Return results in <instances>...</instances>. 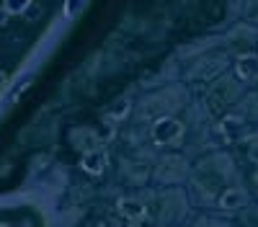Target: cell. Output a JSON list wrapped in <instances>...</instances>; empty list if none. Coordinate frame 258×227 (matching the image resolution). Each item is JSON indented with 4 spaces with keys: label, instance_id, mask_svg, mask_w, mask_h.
Listing matches in <instances>:
<instances>
[{
    "label": "cell",
    "instance_id": "1",
    "mask_svg": "<svg viewBox=\"0 0 258 227\" xmlns=\"http://www.w3.org/2000/svg\"><path fill=\"white\" fill-rule=\"evenodd\" d=\"M183 134V124L176 116H160L153 124V139L158 144H170V142H178Z\"/></svg>",
    "mask_w": 258,
    "mask_h": 227
},
{
    "label": "cell",
    "instance_id": "2",
    "mask_svg": "<svg viewBox=\"0 0 258 227\" xmlns=\"http://www.w3.org/2000/svg\"><path fill=\"white\" fill-rule=\"evenodd\" d=\"M186 173H188V163L181 155H165L155 168V178L165 181V183L168 181H181V178H186Z\"/></svg>",
    "mask_w": 258,
    "mask_h": 227
},
{
    "label": "cell",
    "instance_id": "3",
    "mask_svg": "<svg viewBox=\"0 0 258 227\" xmlns=\"http://www.w3.org/2000/svg\"><path fill=\"white\" fill-rule=\"evenodd\" d=\"M253 44H258V39H255V29L250 31L248 26H238L232 34H230V47L235 54H250Z\"/></svg>",
    "mask_w": 258,
    "mask_h": 227
},
{
    "label": "cell",
    "instance_id": "4",
    "mask_svg": "<svg viewBox=\"0 0 258 227\" xmlns=\"http://www.w3.org/2000/svg\"><path fill=\"white\" fill-rule=\"evenodd\" d=\"M235 78L240 83H253L258 80V54H240L235 59Z\"/></svg>",
    "mask_w": 258,
    "mask_h": 227
},
{
    "label": "cell",
    "instance_id": "5",
    "mask_svg": "<svg viewBox=\"0 0 258 227\" xmlns=\"http://www.w3.org/2000/svg\"><path fill=\"white\" fill-rule=\"evenodd\" d=\"M240 83V80H238ZM238 83H232V78H222L214 83V88H212V101H217L220 106H227V103H232L235 98H238L240 93V86Z\"/></svg>",
    "mask_w": 258,
    "mask_h": 227
},
{
    "label": "cell",
    "instance_id": "6",
    "mask_svg": "<svg viewBox=\"0 0 258 227\" xmlns=\"http://www.w3.org/2000/svg\"><path fill=\"white\" fill-rule=\"evenodd\" d=\"M83 171H88L91 176H101L106 168H109V158H106V153L103 150H85V155H83Z\"/></svg>",
    "mask_w": 258,
    "mask_h": 227
},
{
    "label": "cell",
    "instance_id": "7",
    "mask_svg": "<svg viewBox=\"0 0 258 227\" xmlns=\"http://www.w3.org/2000/svg\"><path fill=\"white\" fill-rule=\"evenodd\" d=\"M186 212V201H183V194L181 191H173L165 196V204H163V217L165 219H181Z\"/></svg>",
    "mask_w": 258,
    "mask_h": 227
},
{
    "label": "cell",
    "instance_id": "8",
    "mask_svg": "<svg viewBox=\"0 0 258 227\" xmlns=\"http://www.w3.org/2000/svg\"><path fill=\"white\" fill-rule=\"evenodd\" d=\"M245 201H248V196H245L243 189H238V186H235V189H225L217 199V204L222 206V209H240Z\"/></svg>",
    "mask_w": 258,
    "mask_h": 227
},
{
    "label": "cell",
    "instance_id": "9",
    "mask_svg": "<svg viewBox=\"0 0 258 227\" xmlns=\"http://www.w3.org/2000/svg\"><path fill=\"white\" fill-rule=\"evenodd\" d=\"M116 209H119V214H121V217L135 219V222L145 217V204H142L140 199H119Z\"/></svg>",
    "mask_w": 258,
    "mask_h": 227
},
{
    "label": "cell",
    "instance_id": "10",
    "mask_svg": "<svg viewBox=\"0 0 258 227\" xmlns=\"http://www.w3.org/2000/svg\"><path fill=\"white\" fill-rule=\"evenodd\" d=\"M126 114H129V98H126V96H121V98H116V101L111 103V109H109V119H111V121H121Z\"/></svg>",
    "mask_w": 258,
    "mask_h": 227
},
{
    "label": "cell",
    "instance_id": "11",
    "mask_svg": "<svg viewBox=\"0 0 258 227\" xmlns=\"http://www.w3.org/2000/svg\"><path fill=\"white\" fill-rule=\"evenodd\" d=\"M147 173H150V171H147V165H129V168H126V176L132 178L135 183H140Z\"/></svg>",
    "mask_w": 258,
    "mask_h": 227
},
{
    "label": "cell",
    "instance_id": "12",
    "mask_svg": "<svg viewBox=\"0 0 258 227\" xmlns=\"http://www.w3.org/2000/svg\"><path fill=\"white\" fill-rule=\"evenodd\" d=\"M29 3H31V0H6L3 8H6L8 13H21V11H26Z\"/></svg>",
    "mask_w": 258,
    "mask_h": 227
},
{
    "label": "cell",
    "instance_id": "13",
    "mask_svg": "<svg viewBox=\"0 0 258 227\" xmlns=\"http://www.w3.org/2000/svg\"><path fill=\"white\" fill-rule=\"evenodd\" d=\"M85 6H88V0H68V3H64V11H68V16H78Z\"/></svg>",
    "mask_w": 258,
    "mask_h": 227
},
{
    "label": "cell",
    "instance_id": "14",
    "mask_svg": "<svg viewBox=\"0 0 258 227\" xmlns=\"http://www.w3.org/2000/svg\"><path fill=\"white\" fill-rule=\"evenodd\" d=\"M248 160L258 165V137H253V139L248 142Z\"/></svg>",
    "mask_w": 258,
    "mask_h": 227
},
{
    "label": "cell",
    "instance_id": "15",
    "mask_svg": "<svg viewBox=\"0 0 258 227\" xmlns=\"http://www.w3.org/2000/svg\"><path fill=\"white\" fill-rule=\"evenodd\" d=\"M6 21H8V11H6L3 6H0V26H3V24H6Z\"/></svg>",
    "mask_w": 258,
    "mask_h": 227
},
{
    "label": "cell",
    "instance_id": "16",
    "mask_svg": "<svg viewBox=\"0 0 258 227\" xmlns=\"http://www.w3.org/2000/svg\"><path fill=\"white\" fill-rule=\"evenodd\" d=\"M6 80H8V78H6V72H0V91L6 88Z\"/></svg>",
    "mask_w": 258,
    "mask_h": 227
},
{
    "label": "cell",
    "instance_id": "17",
    "mask_svg": "<svg viewBox=\"0 0 258 227\" xmlns=\"http://www.w3.org/2000/svg\"><path fill=\"white\" fill-rule=\"evenodd\" d=\"M0 227H8V224H0Z\"/></svg>",
    "mask_w": 258,
    "mask_h": 227
}]
</instances>
